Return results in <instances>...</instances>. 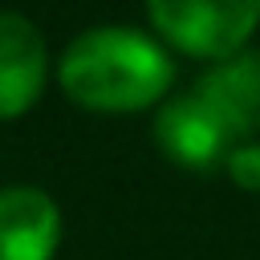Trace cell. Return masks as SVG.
<instances>
[{"instance_id": "5", "label": "cell", "mask_w": 260, "mask_h": 260, "mask_svg": "<svg viewBox=\"0 0 260 260\" xmlns=\"http://www.w3.org/2000/svg\"><path fill=\"white\" fill-rule=\"evenodd\" d=\"M191 93L211 106L232 138L260 130V49H240L223 57L191 85Z\"/></svg>"}, {"instance_id": "7", "label": "cell", "mask_w": 260, "mask_h": 260, "mask_svg": "<svg viewBox=\"0 0 260 260\" xmlns=\"http://www.w3.org/2000/svg\"><path fill=\"white\" fill-rule=\"evenodd\" d=\"M228 171L240 187H252L260 191V142H240L232 154H228Z\"/></svg>"}, {"instance_id": "6", "label": "cell", "mask_w": 260, "mask_h": 260, "mask_svg": "<svg viewBox=\"0 0 260 260\" xmlns=\"http://www.w3.org/2000/svg\"><path fill=\"white\" fill-rule=\"evenodd\" d=\"M61 236V211L41 187L0 191V260H49Z\"/></svg>"}, {"instance_id": "2", "label": "cell", "mask_w": 260, "mask_h": 260, "mask_svg": "<svg viewBox=\"0 0 260 260\" xmlns=\"http://www.w3.org/2000/svg\"><path fill=\"white\" fill-rule=\"evenodd\" d=\"M146 16L195 57H232L260 24V0H150Z\"/></svg>"}, {"instance_id": "1", "label": "cell", "mask_w": 260, "mask_h": 260, "mask_svg": "<svg viewBox=\"0 0 260 260\" xmlns=\"http://www.w3.org/2000/svg\"><path fill=\"white\" fill-rule=\"evenodd\" d=\"M61 89L89 110H142L175 81L171 53L130 24H98L69 41L57 65Z\"/></svg>"}, {"instance_id": "4", "label": "cell", "mask_w": 260, "mask_h": 260, "mask_svg": "<svg viewBox=\"0 0 260 260\" xmlns=\"http://www.w3.org/2000/svg\"><path fill=\"white\" fill-rule=\"evenodd\" d=\"M49 49L41 28L20 12H0V118L28 110L41 98Z\"/></svg>"}, {"instance_id": "3", "label": "cell", "mask_w": 260, "mask_h": 260, "mask_svg": "<svg viewBox=\"0 0 260 260\" xmlns=\"http://www.w3.org/2000/svg\"><path fill=\"white\" fill-rule=\"evenodd\" d=\"M154 138L158 146L167 150V158H175L179 167H191V171H207V167H219L228 162V154L236 150V138L232 130L211 114V106L203 98H195L191 89L171 98L158 118H154Z\"/></svg>"}]
</instances>
